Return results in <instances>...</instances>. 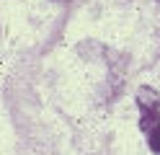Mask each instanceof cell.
I'll list each match as a JSON object with an SVG mask.
<instances>
[{
	"label": "cell",
	"instance_id": "cell-1",
	"mask_svg": "<svg viewBox=\"0 0 160 155\" xmlns=\"http://www.w3.org/2000/svg\"><path fill=\"white\" fill-rule=\"evenodd\" d=\"M137 103H139V127L145 132H152L155 127H160V93L152 88H139L137 90Z\"/></svg>",
	"mask_w": 160,
	"mask_h": 155
},
{
	"label": "cell",
	"instance_id": "cell-2",
	"mask_svg": "<svg viewBox=\"0 0 160 155\" xmlns=\"http://www.w3.org/2000/svg\"><path fill=\"white\" fill-rule=\"evenodd\" d=\"M147 142H150V150L160 155V127H155L152 132H150V140Z\"/></svg>",
	"mask_w": 160,
	"mask_h": 155
}]
</instances>
